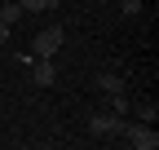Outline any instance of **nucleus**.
Wrapping results in <instances>:
<instances>
[{"mask_svg": "<svg viewBox=\"0 0 159 150\" xmlns=\"http://www.w3.org/2000/svg\"><path fill=\"white\" fill-rule=\"evenodd\" d=\"M159 119V106L155 102H142V106H137V124H155Z\"/></svg>", "mask_w": 159, "mask_h": 150, "instance_id": "7", "label": "nucleus"}, {"mask_svg": "<svg viewBox=\"0 0 159 150\" xmlns=\"http://www.w3.org/2000/svg\"><path fill=\"white\" fill-rule=\"evenodd\" d=\"M124 115H115V110H97V115L89 119V133L93 137H124Z\"/></svg>", "mask_w": 159, "mask_h": 150, "instance_id": "1", "label": "nucleus"}, {"mask_svg": "<svg viewBox=\"0 0 159 150\" xmlns=\"http://www.w3.org/2000/svg\"><path fill=\"white\" fill-rule=\"evenodd\" d=\"M119 13H124V18H137V13H142V0H119Z\"/></svg>", "mask_w": 159, "mask_h": 150, "instance_id": "9", "label": "nucleus"}, {"mask_svg": "<svg viewBox=\"0 0 159 150\" xmlns=\"http://www.w3.org/2000/svg\"><path fill=\"white\" fill-rule=\"evenodd\" d=\"M18 5H22V9H27V13H44V9H49V5H53V0H18Z\"/></svg>", "mask_w": 159, "mask_h": 150, "instance_id": "8", "label": "nucleus"}, {"mask_svg": "<svg viewBox=\"0 0 159 150\" xmlns=\"http://www.w3.org/2000/svg\"><path fill=\"white\" fill-rule=\"evenodd\" d=\"M31 80H35L40 88H49V84L57 80V66H53V58H31Z\"/></svg>", "mask_w": 159, "mask_h": 150, "instance_id": "4", "label": "nucleus"}, {"mask_svg": "<svg viewBox=\"0 0 159 150\" xmlns=\"http://www.w3.org/2000/svg\"><path fill=\"white\" fill-rule=\"evenodd\" d=\"M9 35H13V31H9V22H0V44H9Z\"/></svg>", "mask_w": 159, "mask_h": 150, "instance_id": "10", "label": "nucleus"}, {"mask_svg": "<svg viewBox=\"0 0 159 150\" xmlns=\"http://www.w3.org/2000/svg\"><path fill=\"white\" fill-rule=\"evenodd\" d=\"M62 44H66V31H62V27H44V31H35L31 53H35V58H53Z\"/></svg>", "mask_w": 159, "mask_h": 150, "instance_id": "2", "label": "nucleus"}, {"mask_svg": "<svg viewBox=\"0 0 159 150\" xmlns=\"http://www.w3.org/2000/svg\"><path fill=\"white\" fill-rule=\"evenodd\" d=\"M22 18H27V9L18 5V0H5V5H0V22L13 27V22H22Z\"/></svg>", "mask_w": 159, "mask_h": 150, "instance_id": "6", "label": "nucleus"}, {"mask_svg": "<svg viewBox=\"0 0 159 150\" xmlns=\"http://www.w3.org/2000/svg\"><path fill=\"white\" fill-rule=\"evenodd\" d=\"M97 93H106V97H115V93H124V80H119L115 71H102V75H97Z\"/></svg>", "mask_w": 159, "mask_h": 150, "instance_id": "5", "label": "nucleus"}, {"mask_svg": "<svg viewBox=\"0 0 159 150\" xmlns=\"http://www.w3.org/2000/svg\"><path fill=\"white\" fill-rule=\"evenodd\" d=\"M124 141L128 146H137V150H155L159 146V133H155V124H124Z\"/></svg>", "mask_w": 159, "mask_h": 150, "instance_id": "3", "label": "nucleus"}]
</instances>
